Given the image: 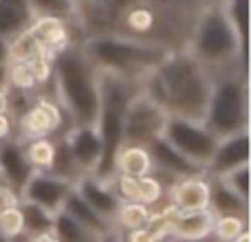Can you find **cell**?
<instances>
[{"label": "cell", "instance_id": "obj_1", "mask_svg": "<svg viewBox=\"0 0 251 242\" xmlns=\"http://www.w3.org/2000/svg\"><path fill=\"white\" fill-rule=\"evenodd\" d=\"M214 84V73L190 51H172L146 79V91L168 108L170 115L203 121Z\"/></svg>", "mask_w": 251, "mask_h": 242}, {"label": "cell", "instance_id": "obj_2", "mask_svg": "<svg viewBox=\"0 0 251 242\" xmlns=\"http://www.w3.org/2000/svg\"><path fill=\"white\" fill-rule=\"evenodd\" d=\"M51 79L73 125H95L100 115V71L82 48L73 44L60 48L53 55Z\"/></svg>", "mask_w": 251, "mask_h": 242}, {"label": "cell", "instance_id": "obj_3", "mask_svg": "<svg viewBox=\"0 0 251 242\" xmlns=\"http://www.w3.org/2000/svg\"><path fill=\"white\" fill-rule=\"evenodd\" d=\"M79 48L97 66V71L139 79L152 75L161 66V62L172 53V48L163 42L117 33L93 35Z\"/></svg>", "mask_w": 251, "mask_h": 242}, {"label": "cell", "instance_id": "obj_4", "mask_svg": "<svg viewBox=\"0 0 251 242\" xmlns=\"http://www.w3.org/2000/svg\"><path fill=\"white\" fill-rule=\"evenodd\" d=\"M146 79L100 71V115H97L95 128L101 139V156L93 176L108 181L115 174V156L124 143L126 108L132 101V97L143 91Z\"/></svg>", "mask_w": 251, "mask_h": 242}, {"label": "cell", "instance_id": "obj_5", "mask_svg": "<svg viewBox=\"0 0 251 242\" xmlns=\"http://www.w3.org/2000/svg\"><path fill=\"white\" fill-rule=\"evenodd\" d=\"M187 51L214 75L236 69V64L247 71V44H243L223 7H209L199 18Z\"/></svg>", "mask_w": 251, "mask_h": 242}, {"label": "cell", "instance_id": "obj_6", "mask_svg": "<svg viewBox=\"0 0 251 242\" xmlns=\"http://www.w3.org/2000/svg\"><path fill=\"white\" fill-rule=\"evenodd\" d=\"M203 123L218 139L227 134L249 130V88L247 73L243 71H225L214 75L209 99L205 106Z\"/></svg>", "mask_w": 251, "mask_h": 242}, {"label": "cell", "instance_id": "obj_7", "mask_svg": "<svg viewBox=\"0 0 251 242\" xmlns=\"http://www.w3.org/2000/svg\"><path fill=\"white\" fill-rule=\"evenodd\" d=\"M168 108L159 99L150 95L143 86L139 95L126 108L124 117V143L122 145H150L154 139L163 137V128L168 123Z\"/></svg>", "mask_w": 251, "mask_h": 242}, {"label": "cell", "instance_id": "obj_8", "mask_svg": "<svg viewBox=\"0 0 251 242\" xmlns=\"http://www.w3.org/2000/svg\"><path fill=\"white\" fill-rule=\"evenodd\" d=\"M163 139H168L181 154L199 163L203 169L207 168L218 141V137L201 119H187L178 117V115L168 117V123L163 128Z\"/></svg>", "mask_w": 251, "mask_h": 242}, {"label": "cell", "instance_id": "obj_9", "mask_svg": "<svg viewBox=\"0 0 251 242\" xmlns=\"http://www.w3.org/2000/svg\"><path fill=\"white\" fill-rule=\"evenodd\" d=\"M75 181L62 176L55 172H42V169H35L29 176L26 185L22 187L20 198L22 200H31V203L44 207L47 212L57 214L64 205L69 192L73 190Z\"/></svg>", "mask_w": 251, "mask_h": 242}, {"label": "cell", "instance_id": "obj_10", "mask_svg": "<svg viewBox=\"0 0 251 242\" xmlns=\"http://www.w3.org/2000/svg\"><path fill=\"white\" fill-rule=\"evenodd\" d=\"M64 143L77 178L95 172L101 156V139L95 125H73V130L64 137Z\"/></svg>", "mask_w": 251, "mask_h": 242}, {"label": "cell", "instance_id": "obj_11", "mask_svg": "<svg viewBox=\"0 0 251 242\" xmlns=\"http://www.w3.org/2000/svg\"><path fill=\"white\" fill-rule=\"evenodd\" d=\"M240 165H249V130H240V132L218 139L205 172L216 178Z\"/></svg>", "mask_w": 251, "mask_h": 242}, {"label": "cell", "instance_id": "obj_12", "mask_svg": "<svg viewBox=\"0 0 251 242\" xmlns=\"http://www.w3.org/2000/svg\"><path fill=\"white\" fill-rule=\"evenodd\" d=\"M18 123V132L22 134L25 141L29 139H38V137H51L53 132H57L62 125V113L53 101L44 99H33L31 106L25 110L22 117L16 119Z\"/></svg>", "mask_w": 251, "mask_h": 242}, {"label": "cell", "instance_id": "obj_13", "mask_svg": "<svg viewBox=\"0 0 251 242\" xmlns=\"http://www.w3.org/2000/svg\"><path fill=\"white\" fill-rule=\"evenodd\" d=\"M150 150V156H152V165H154V172L159 169L161 174L170 178H185V176H192V174H205V169L201 168L199 163L190 161L185 154L176 150L168 139L159 137L148 145Z\"/></svg>", "mask_w": 251, "mask_h": 242}, {"label": "cell", "instance_id": "obj_14", "mask_svg": "<svg viewBox=\"0 0 251 242\" xmlns=\"http://www.w3.org/2000/svg\"><path fill=\"white\" fill-rule=\"evenodd\" d=\"M33 172L35 169L26 159L25 145L20 141H16V139L0 141V174H2L4 185L11 187L20 196L22 187L26 185V181Z\"/></svg>", "mask_w": 251, "mask_h": 242}, {"label": "cell", "instance_id": "obj_15", "mask_svg": "<svg viewBox=\"0 0 251 242\" xmlns=\"http://www.w3.org/2000/svg\"><path fill=\"white\" fill-rule=\"evenodd\" d=\"M75 190H77V194L82 196L101 218L115 222V216H117V212H119L122 200H119V196L113 192L108 181L97 178V176H93V174H84V176H79L77 181H75Z\"/></svg>", "mask_w": 251, "mask_h": 242}, {"label": "cell", "instance_id": "obj_16", "mask_svg": "<svg viewBox=\"0 0 251 242\" xmlns=\"http://www.w3.org/2000/svg\"><path fill=\"white\" fill-rule=\"evenodd\" d=\"M209 196H212V181L205 178V174H192V176L178 178L172 187V207L176 212H190V209H207Z\"/></svg>", "mask_w": 251, "mask_h": 242}, {"label": "cell", "instance_id": "obj_17", "mask_svg": "<svg viewBox=\"0 0 251 242\" xmlns=\"http://www.w3.org/2000/svg\"><path fill=\"white\" fill-rule=\"evenodd\" d=\"M216 214L212 209H190L174 212L170 222V238L178 240H212Z\"/></svg>", "mask_w": 251, "mask_h": 242}, {"label": "cell", "instance_id": "obj_18", "mask_svg": "<svg viewBox=\"0 0 251 242\" xmlns=\"http://www.w3.org/2000/svg\"><path fill=\"white\" fill-rule=\"evenodd\" d=\"M29 31L35 35L40 42L42 51L47 55H55L60 48L69 47V29H66V20L51 16H35L33 22L29 24Z\"/></svg>", "mask_w": 251, "mask_h": 242}, {"label": "cell", "instance_id": "obj_19", "mask_svg": "<svg viewBox=\"0 0 251 242\" xmlns=\"http://www.w3.org/2000/svg\"><path fill=\"white\" fill-rule=\"evenodd\" d=\"M35 13L29 0H0V35L7 40L29 29Z\"/></svg>", "mask_w": 251, "mask_h": 242}, {"label": "cell", "instance_id": "obj_20", "mask_svg": "<svg viewBox=\"0 0 251 242\" xmlns=\"http://www.w3.org/2000/svg\"><path fill=\"white\" fill-rule=\"evenodd\" d=\"M62 212L69 214L71 218H75L79 225H84L88 231H93L95 236H101L104 231H108L110 227L115 225V222H110V220H106V218H101L100 214H97L95 209H93L91 205H88L86 200H84L82 196L77 194L75 185H73V190L69 192V196H66L64 205H62Z\"/></svg>", "mask_w": 251, "mask_h": 242}, {"label": "cell", "instance_id": "obj_21", "mask_svg": "<svg viewBox=\"0 0 251 242\" xmlns=\"http://www.w3.org/2000/svg\"><path fill=\"white\" fill-rule=\"evenodd\" d=\"M115 172L128 176H143L154 172L150 150L146 145H122L115 156Z\"/></svg>", "mask_w": 251, "mask_h": 242}, {"label": "cell", "instance_id": "obj_22", "mask_svg": "<svg viewBox=\"0 0 251 242\" xmlns=\"http://www.w3.org/2000/svg\"><path fill=\"white\" fill-rule=\"evenodd\" d=\"M209 209L216 216L221 214H238V216H249V203L234 194L229 187H225L218 178L212 181V196H209Z\"/></svg>", "mask_w": 251, "mask_h": 242}, {"label": "cell", "instance_id": "obj_23", "mask_svg": "<svg viewBox=\"0 0 251 242\" xmlns=\"http://www.w3.org/2000/svg\"><path fill=\"white\" fill-rule=\"evenodd\" d=\"M22 145H25V154L29 159V163L33 165V169L51 172L53 163H55V154H57V143L51 137L29 139Z\"/></svg>", "mask_w": 251, "mask_h": 242}, {"label": "cell", "instance_id": "obj_24", "mask_svg": "<svg viewBox=\"0 0 251 242\" xmlns=\"http://www.w3.org/2000/svg\"><path fill=\"white\" fill-rule=\"evenodd\" d=\"M53 234H55L57 242H95L97 236L93 231H88L84 225H79L75 218H71L69 214L60 212L53 216Z\"/></svg>", "mask_w": 251, "mask_h": 242}, {"label": "cell", "instance_id": "obj_25", "mask_svg": "<svg viewBox=\"0 0 251 242\" xmlns=\"http://www.w3.org/2000/svg\"><path fill=\"white\" fill-rule=\"evenodd\" d=\"M152 216V207L143 203H137V200H122L119 205V212L115 216V225L128 234V231H134V229H141Z\"/></svg>", "mask_w": 251, "mask_h": 242}, {"label": "cell", "instance_id": "obj_26", "mask_svg": "<svg viewBox=\"0 0 251 242\" xmlns=\"http://www.w3.org/2000/svg\"><path fill=\"white\" fill-rule=\"evenodd\" d=\"M22 212V220H25V234H42V231L53 229V216L55 214L47 212L44 207L31 203V200H18Z\"/></svg>", "mask_w": 251, "mask_h": 242}, {"label": "cell", "instance_id": "obj_27", "mask_svg": "<svg viewBox=\"0 0 251 242\" xmlns=\"http://www.w3.org/2000/svg\"><path fill=\"white\" fill-rule=\"evenodd\" d=\"M7 86L13 91H25L31 93L40 86L35 71L29 60H11L7 66Z\"/></svg>", "mask_w": 251, "mask_h": 242}, {"label": "cell", "instance_id": "obj_28", "mask_svg": "<svg viewBox=\"0 0 251 242\" xmlns=\"http://www.w3.org/2000/svg\"><path fill=\"white\" fill-rule=\"evenodd\" d=\"M249 216H238V214H221L214 220V234L212 238L216 242H231L240 231L249 229Z\"/></svg>", "mask_w": 251, "mask_h": 242}, {"label": "cell", "instance_id": "obj_29", "mask_svg": "<svg viewBox=\"0 0 251 242\" xmlns=\"http://www.w3.org/2000/svg\"><path fill=\"white\" fill-rule=\"evenodd\" d=\"M31 9L35 16H51L69 20L77 11V2L75 0H29Z\"/></svg>", "mask_w": 251, "mask_h": 242}, {"label": "cell", "instance_id": "obj_30", "mask_svg": "<svg viewBox=\"0 0 251 242\" xmlns=\"http://www.w3.org/2000/svg\"><path fill=\"white\" fill-rule=\"evenodd\" d=\"M161 198H163V183L159 176H154V172L137 176V203L154 207Z\"/></svg>", "mask_w": 251, "mask_h": 242}, {"label": "cell", "instance_id": "obj_31", "mask_svg": "<svg viewBox=\"0 0 251 242\" xmlns=\"http://www.w3.org/2000/svg\"><path fill=\"white\" fill-rule=\"evenodd\" d=\"M0 234L9 240L25 234V220H22V212L18 203L0 207Z\"/></svg>", "mask_w": 251, "mask_h": 242}, {"label": "cell", "instance_id": "obj_32", "mask_svg": "<svg viewBox=\"0 0 251 242\" xmlns=\"http://www.w3.org/2000/svg\"><path fill=\"white\" fill-rule=\"evenodd\" d=\"M227 18L231 20L236 33L240 35L243 44H247V22H249V0H227V4H223Z\"/></svg>", "mask_w": 251, "mask_h": 242}, {"label": "cell", "instance_id": "obj_33", "mask_svg": "<svg viewBox=\"0 0 251 242\" xmlns=\"http://www.w3.org/2000/svg\"><path fill=\"white\" fill-rule=\"evenodd\" d=\"M225 187H229L238 198H243L245 203H249V165H240V168L231 169V172L216 176Z\"/></svg>", "mask_w": 251, "mask_h": 242}, {"label": "cell", "instance_id": "obj_34", "mask_svg": "<svg viewBox=\"0 0 251 242\" xmlns=\"http://www.w3.org/2000/svg\"><path fill=\"white\" fill-rule=\"evenodd\" d=\"M13 130H16V121L9 113H0V141L11 139Z\"/></svg>", "mask_w": 251, "mask_h": 242}, {"label": "cell", "instance_id": "obj_35", "mask_svg": "<svg viewBox=\"0 0 251 242\" xmlns=\"http://www.w3.org/2000/svg\"><path fill=\"white\" fill-rule=\"evenodd\" d=\"M122 236H124V231L119 229L117 225H113L108 231H104L101 236H97L95 242H122Z\"/></svg>", "mask_w": 251, "mask_h": 242}, {"label": "cell", "instance_id": "obj_36", "mask_svg": "<svg viewBox=\"0 0 251 242\" xmlns=\"http://www.w3.org/2000/svg\"><path fill=\"white\" fill-rule=\"evenodd\" d=\"M26 242H57L53 231H42V234H26Z\"/></svg>", "mask_w": 251, "mask_h": 242}, {"label": "cell", "instance_id": "obj_37", "mask_svg": "<svg viewBox=\"0 0 251 242\" xmlns=\"http://www.w3.org/2000/svg\"><path fill=\"white\" fill-rule=\"evenodd\" d=\"M9 110V88H0V113H7Z\"/></svg>", "mask_w": 251, "mask_h": 242}, {"label": "cell", "instance_id": "obj_38", "mask_svg": "<svg viewBox=\"0 0 251 242\" xmlns=\"http://www.w3.org/2000/svg\"><path fill=\"white\" fill-rule=\"evenodd\" d=\"M231 242H251V234H249V229H245V231H240L238 236H236Z\"/></svg>", "mask_w": 251, "mask_h": 242}, {"label": "cell", "instance_id": "obj_39", "mask_svg": "<svg viewBox=\"0 0 251 242\" xmlns=\"http://www.w3.org/2000/svg\"><path fill=\"white\" fill-rule=\"evenodd\" d=\"M170 242H207V240H178V238H172Z\"/></svg>", "mask_w": 251, "mask_h": 242}, {"label": "cell", "instance_id": "obj_40", "mask_svg": "<svg viewBox=\"0 0 251 242\" xmlns=\"http://www.w3.org/2000/svg\"><path fill=\"white\" fill-rule=\"evenodd\" d=\"M0 242H11V240H9V238H4V236L0 234Z\"/></svg>", "mask_w": 251, "mask_h": 242}, {"label": "cell", "instance_id": "obj_41", "mask_svg": "<svg viewBox=\"0 0 251 242\" xmlns=\"http://www.w3.org/2000/svg\"><path fill=\"white\" fill-rule=\"evenodd\" d=\"M122 242H128V238H126V236H122Z\"/></svg>", "mask_w": 251, "mask_h": 242}, {"label": "cell", "instance_id": "obj_42", "mask_svg": "<svg viewBox=\"0 0 251 242\" xmlns=\"http://www.w3.org/2000/svg\"><path fill=\"white\" fill-rule=\"evenodd\" d=\"M159 242H170V240H159Z\"/></svg>", "mask_w": 251, "mask_h": 242}]
</instances>
